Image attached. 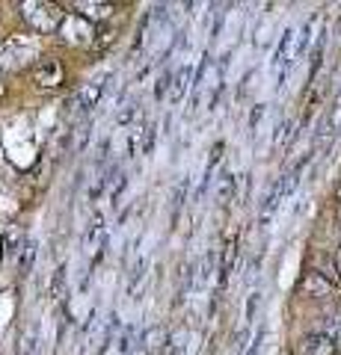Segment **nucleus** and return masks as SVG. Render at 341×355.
Instances as JSON below:
<instances>
[{"instance_id":"nucleus-5","label":"nucleus","mask_w":341,"mask_h":355,"mask_svg":"<svg viewBox=\"0 0 341 355\" xmlns=\"http://www.w3.org/2000/svg\"><path fill=\"white\" fill-rule=\"evenodd\" d=\"M95 27H92V21H86L81 18L78 12H72V15H65V21L60 24V39L63 42H69L74 44V48H83V44H95Z\"/></svg>"},{"instance_id":"nucleus-27","label":"nucleus","mask_w":341,"mask_h":355,"mask_svg":"<svg viewBox=\"0 0 341 355\" xmlns=\"http://www.w3.org/2000/svg\"><path fill=\"white\" fill-rule=\"evenodd\" d=\"M335 202L341 205V184H338V190H335Z\"/></svg>"},{"instance_id":"nucleus-3","label":"nucleus","mask_w":341,"mask_h":355,"mask_svg":"<svg viewBox=\"0 0 341 355\" xmlns=\"http://www.w3.org/2000/svg\"><path fill=\"white\" fill-rule=\"evenodd\" d=\"M294 62H297V30L288 27L279 36V44H276V51H273V60H270L273 77H276V89L285 86V80H288V74L294 69Z\"/></svg>"},{"instance_id":"nucleus-14","label":"nucleus","mask_w":341,"mask_h":355,"mask_svg":"<svg viewBox=\"0 0 341 355\" xmlns=\"http://www.w3.org/2000/svg\"><path fill=\"white\" fill-rule=\"evenodd\" d=\"M140 343H142V349H146V352H163V349H167V343H169V329H163L160 323L142 329Z\"/></svg>"},{"instance_id":"nucleus-13","label":"nucleus","mask_w":341,"mask_h":355,"mask_svg":"<svg viewBox=\"0 0 341 355\" xmlns=\"http://www.w3.org/2000/svg\"><path fill=\"white\" fill-rule=\"evenodd\" d=\"M235 193H238V178H235V172L223 169L217 178V184H214V202L219 207H226L228 202H235Z\"/></svg>"},{"instance_id":"nucleus-10","label":"nucleus","mask_w":341,"mask_h":355,"mask_svg":"<svg viewBox=\"0 0 341 355\" xmlns=\"http://www.w3.org/2000/svg\"><path fill=\"white\" fill-rule=\"evenodd\" d=\"M190 89H196V65L193 62H181L178 71L172 74V92H169V101L172 104H181Z\"/></svg>"},{"instance_id":"nucleus-16","label":"nucleus","mask_w":341,"mask_h":355,"mask_svg":"<svg viewBox=\"0 0 341 355\" xmlns=\"http://www.w3.org/2000/svg\"><path fill=\"white\" fill-rule=\"evenodd\" d=\"M36 352H39V326L30 323L24 329V335H21V340H18L15 355H36Z\"/></svg>"},{"instance_id":"nucleus-21","label":"nucleus","mask_w":341,"mask_h":355,"mask_svg":"<svg viewBox=\"0 0 341 355\" xmlns=\"http://www.w3.org/2000/svg\"><path fill=\"white\" fill-rule=\"evenodd\" d=\"M125 193H128V175H119L116 184H113V190H110V207H113V210L122 207Z\"/></svg>"},{"instance_id":"nucleus-17","label":"nucleus","mask_w":341,"mask_h":355,"mask_svg":"<svg viewBox=\"0 0 341 355\" xmlns=\"http://www.w3.org/2000/svg\"><path fill=\"white\" fill-rule=\"evenodd\" d=\"M65 282H69V266H65V263H60L57 270H53V275H51L48 296H51V299H60V296L65 293Z\"/></svg>"},{"instance_id":"nucleus-1","label":"nucleus","mask_w":341,"mask_h":355,"mask_svg":"<svg viewBox=\"0 0 341 355\" xmlns=\"http://www.w3.org/2000/svg\"><path fill=\"white\" fill-rule=\"evenodd\" d=\"M42 53V44L36 36H9L0 42V69L3 71H18V69H27L33 60H39Z\"/></svg>"},{"instance_id":"nucleus-9","label":"nucleus","mask_w":341,"mask_h":355,"mask_svg":"<svg viewBox=\"0 0 341 355\" xmlns=\"http://www.w3.org/2000/svg\"><path fill=\"white\" fill-rule=\"evenodd\" d=\"M300 291L309 299H324V296H329L335 291V279H329V275L321 272V270H309L300 279Z\"/></svg>"},{"instance_id":"nucleus-20","label":"nucleus","mask_w":341,"mask_h":355,"mask_svg":"<svg viewBox=\"0 0 341 355\" xmlns=\"http://www.w3.org/2000/svg\"><path fill=\"white\" fill-rule=\"evenodd\" d=\"M155 142H158V125H146L140 130V154H149L155 151Z\"/></svg>"},{"instance_id":"nucleus-7","label":"nucleus","mask_w":341,"mask_h":355,"mask_svg":"<svg viewBox=\"0 0 341 355\" xmlns=\"http://www.w3.org/2000/svg\"><path fill=\"white\" fill-rule=\"evenodd\" d=\"M338 130H341V89H338V95L333 98V104H329L326 116L321 121V128H317V133H315V146L317 148L329 146V142L338 137Z\"/></svg>"},{"instance_id":"nucleus-4","label":"nucleus","mask_w":341,"mask_h":355,"mask_svg":"<svg viewBox=\"0 0 341 355\" xmlns=\"http://www.w3.org/2000/svg\"><path fill=\"white\" fill-rule=\"evenodd\" d=\"M101 98H104V80L98 77V80L86 83L83 89H78V92L72 95L69 107H72V113L78 116V121L81 119H92V113L101 107Z\"/></svg>"},{"instance_id":"nucleus-11","label":"nucleus","mask_w":341,"mask_h":355,"mask_svg":"<svg viewBox=\"0 0 341 355\" xmlns=\"http://www.w3.org/2000/svg\"><path fill=\"white\" fill-rule=\"evenodd\" d=\"M65 80V71H63V62L60 60H42V65L33 71V83L39 89H53Z\"/></svg>"},{"instance_id":"nucleus-18","label":"nucleus","mask_w":341,"mask_h":355,"mask_svg":"<svg viewBox=\"0 0 341 355\" xmlns=\"http://www.w3.org/2000/svg\"><path fill=\"white\" fill-rule=\"evenodd\" d=\"M187 187H190V178L184 175V181H178V184H175V190H172V225L181 216V207H184V198H187Z\"/></svg>"},{"instance_id":"nucleus-26","label":"nucleus","mask_w":341,"mask_h":355,"mask_svg":"<svg viewBox=\"0 0 341 355\" xmlns=\"http://www.w3.org/2000/svg\"><path fill=\"white\" fill-rule=\"evenodd\" d=\"M261 340H264V329H261L258 335H256V340H252V347H249L244 355H261Z\"/></svg>"},{"instance_id":"nucleus-8","label":"nucleus","mask_w":341,"mask_h":355,"mask_svg":"<svg viewBox=\"0 0 341 355\" xmlns=\"http://www.w3.org/2000/svg\"><path fill=\"white\" fill-rule=\"evenodd\" d=\"M291 196V190H288V178H279V181H273V187L267 190V196H264V202H261V210H258V222L261 225H267V222L273 219V214L279 210V205L285 202V198Z\"/></svg>"},{"instance_id":"nucleus-24","label":"nucleus","mask_w":341,"mask_h":355,"mask_svg":"<svg viewBox=\"0 0 341 355\" xmlns=\"http://www.w3.org/2000/svg\"><path fill=\"white\" fill-rule=\"evenodd\" d=\"M264 113H267V107H264V104H256V107H252V113H249V133H252V137L258 133L261 121H264Z\"/></svg>"},{"instance_id":"nucleus-6","label":"nucleus","mask_w":341,"mask_h":355,"mask_svg":"<svg viewBox=\"0 0 341 355\" xmlns=\"http://www.w3.org/2000/svg\"><path fill=\"white\" fill-rule=\"evenodd\" d=\"M104 243H107V225H104V210H92V219L83 231V252L90 254V263L95 266L104 254Z\"/></svg>"},{"instance_id":"nucleus-23","label":"nucleus","mask_w":341,"mask_h":355,"mask_svg":"<svg viewBox=\"0 0 341 355\" xmlns=\"http://www.w3.org/2000/svg\"><path fill=\"white\" fill-rule=\"evenodd\" d=\"M291 139H294V121H285V125H279V128H276V137H273V148L288 146Z\"/></svg>"},{"instance_id":"nucleus-12","label":"nucleus","mask_w":341,"mask_h":355,"mask_svg":"<svg viewBox=\"0 0 341 355\" xmlns=\"http://www.w3.org/2000/svg\"><path fill=\"white\" fill-rule=\"evenodd\" d=\"M338 343L333 338H326L324 331H312L303 340V355H338Z\"/></svg>"},{"instance_id":"nucleus-25","label":"nucleus","mask_w":341,"mask_h":355,"mask_svg":"<svg viewBox=\"0 0 341 355\" xmlns=\"http://www.w3.org/2000/svg\"><path fill=\"white\" fill-rule=\"evenodd\" d=\"M258 296L261 293H252L249 302H247V323H252V317H256V305H258Z\"/></svg>"},{"instance_id":"nucleus-19","label":"nucleus","mask_w":341,"mask_h":355,"mask_svg":"<svg viewBox=\"0 0 341 355\" xmlns=\"http://www.w3.org/2000/svg\"><path fill=\"white\" fill-rule=\"evenodd\" d=\"M317 331H324L326 338H333L338 347H341V311H338V314L324 317V320H321V329H317Z\"/></svg>"},{"instance_id":"nucleus-22","label":"nucleus","mask_w":341,"mask_h":355,"mask_svg":"<svg viewBox=\"0 0 341 355\" xmlns=\"http://www.w3.org/2000/svg\"><path fill=\"white\" fill-rule=\"evenodd\" d=\"M33 261H36V240H24V246H21V263H18V270L21 272H30L33 270Z\"/></svg>"},{"instance_id":"nucleus-2","label":"nucleus","mask_w":341,"mask_h":355,"mask_svg":"<svg viewBox=\"0 0 341 355\" xmlns=\"http://www.w3.org/2000/svg\"><path fill=\"white\" fill-rule=\"evenodd\" d=\"M18 15L36 33H53L65 21V9L60 3H51V0H27L18 6Z\"/></svg>"},{"instance_id":"nucleus-15","label":"nucleus","mask_w":341,"mask_h":355,"mask_svg":"<svg viewBox=\"0 0 341 355\" xmlns=\"http://www.w3.org/2000/svg\"><path fill=\"white\" fill-rule=\"evenodd\" d=\"M74 9L86 21H104L113 15V3H101V0H81V3H74Z\"/></svg>"}]
</instances>
